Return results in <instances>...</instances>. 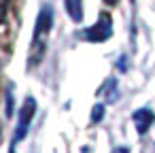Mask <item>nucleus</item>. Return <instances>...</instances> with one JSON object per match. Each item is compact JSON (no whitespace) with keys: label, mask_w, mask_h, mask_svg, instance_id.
<instances>
[{"label":"nucleus","mask_w":155,"mask_h":153,"mask_svg":"<svg viewBox=\"0 0 155 153\" xmlns=\"http://www.w3.org/2000/svg\"><path fill=\"white\" fill-rule=\"evenodd\" d=\"M51 26H53V9L49 5H45L36 17V26H34V34H32V43H30V58H28L30 66H38L41 60L45 58Z\"/></svg>","instance_id":"obj_1"},{"label":"nucleus","mask_w":155,"mask_h":153,"mask_svg":"<svg viewBox=\"0 0 155 153\" xmlns=\"http://www.w3.org/2000/svg\"><path fill=\"white\" fill-rule=\"evenodd\" d=\"M110 36H113V19H110L108 13H100L98 22L91 28L79 32V38L81 41H89V43H104Z\"/></svg>","instance_id":"obj_2"},{"label":"nucleus","mask_w":155,"mask_h":153,"mask_svg":"<svg viewBox=\"0 0 155 153\" xmlns=\"http://www.w3.org/2000/svg\"><path fill=\"white\" fill-rule=\"evenodd\" d=\"M34 113H36V100L32 96H28L19 108V117H17V128H15V134H13V145L21 142L32 125V119H34Z\"/></svg>","instance_id":"obj_3"},{"label":"nucleus","mask_w":155,"mask_h":153,"mask_svg":"<svg viewBox=\"0 0 155 153\" xmlns=\"http://www.w3.org/2000/svg\"><path fill=\"white\" fill-rule=\"evenodd\" d=\"M132 121H134L136 132L142 136V134H147V132L151 130V125H153V121H155V115H153L151 108H138V111H134Z\"/></svg>","instance_id":"obj_4"},{"label":"nucleus","mask_w":155,"mask_h":153,"mask_svg":"<svg viewBox=\"0 0 155 153\" xmlns=\"http://www.w3.org/2000/svg\"><path fill=\"white\" fill-rule=\"evenodd\" d=\"M64 7H66V13L70 15L72 22H81L83 19V0H64Z\"/></svg>","instance_id":"obj_5"},{"label":"nucleus","mask_w":155,"mask_h":153,"mask_svg":"<svg viewBox=\"0 0 155 153\" xmlns=\"http://www.w3.org/2000/svg\"><path fill=\"white\" fill-rule=\"evenodd\" d=\"M98 96H104L108 102L117 100V81H115V79H106L104 85L98 89Z\"/></svg>","instance_id":"obj_6"},{"label":"nucleus","mask_w":155,"mask_h":153,"mask_svg":"<svg viewBox=\"0 0 155 153\" xmlns=\"http://www.w3.org/2000/svg\"><path fill=\"white\" fill-rule=\"evenodd\" d=\"M102 119H104V104L98 102V104H94V108H91V123H100Z\"/></svg>","instance_id":"obj_7"},{"label":"nucleus","mask_w":155,"mask_h":153,"mask_svg":"<svg viewBox=\"0 0 155 153\" xmlns=\"http://www.w3.org/2000/svg\"><path fill=\"white\" fill-rule=\"evenodd\" d=\"M7 117H13V89L7 87Z\"/></svg>","instance_id":"obj_8"},{"label":"nucleus","mask_w":155,"mask_h":153,"mask_svg":"<svg viewBox=\"0 0 155 153\" xmlns=\"http://www.w3.org/2000/svg\"><path fill=\"white\" fill-rule=\"evenodd\" d=\"M7 7H9V0H0V24L7 17Z\"/></svg>","instance_id":"obj_9"},{"label":"nucleus","mask_w":155,"mask_h":153,"mask_svg":"<svg viewBox=\"0 0 155 153\" xmlns=\"http://www.w3.org/2000/svg\"><path fill=\"white\" fill-rule=\"evenodd\" d=\"M125 62H127V58H125V55H121V58H119V70H125V68H127V64H125Z\"/></svg>","instance_id":"obj_10"},{"label":"nucleus","mask_w":155,"mask_h":153,"mask_svg":"<svg viewBox=\"0 0 155 153\" xmlns=\"http://www.w3.org/2000/svg\"><path fill=\"white\" fill-rule=\"evenodd\" d=\"M113 153H130L125 147H117V149H113Z\"/></svg>","instance_id":"obj_11"},{"label":"nucleus","mask_w":155,"mask_h":153,"mask_svg":"<svg viewBox=\"0 0 155 153\" xmlns=\"http://www.w3.org/2000/svg\"><path fill=\"white\" fill-rule=\"evenodd\" d=\"M104 2H106V5H108V7H115V5H117V2H119V0H104Z\"/></svg>","instance_id":"obj_12"},{"label":"nucleus","mask_w":155,"mask_h":153,"mask_svg":"<svg viewBox=\"0 0 155 153\" xmlns=\"http://www.w3.org/2000/svg\"><path fill=\"white\" fill-rule=\"evenodd\" d=\"M9 153H15V145L11 142V149H9Z\"/></svg>","instance_id":"obj_13"}]
</instances>
